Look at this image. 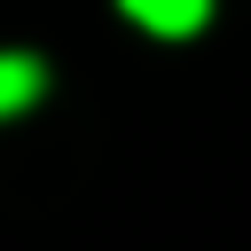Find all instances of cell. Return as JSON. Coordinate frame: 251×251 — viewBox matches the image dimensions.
Returning a JSON list of instances; mask_svg holds the SVG:
<instances>
[{"label":"cell","mask_w":251,"mask_h":251,"mask_svg":"<svg viewBox=\"0 0 251 251\" xmlns=\"http://www.w3.org/2000/svg\"><path fill=\"white\" fill-rule=\"evenodd\" d=\"M39 86H47V71H39V55H0V118H16V110H31V102H39Z\"/></svg>","instance_id":"2"},{"label":"cell","mask_w":251,"mask_h":251,"mask_svg":"<svg viewBox=\"0 0 251 251\" xmlns=\"http://www.w3.org/2000/svg\"><path fill=\"white\" fill-rule=\"evenodd\" d=\"M133 24H149V31H165V39H180V31H196L204 24V8L212 0H118Z\"/></svg>","instance_id":"1"}]
</instances>
